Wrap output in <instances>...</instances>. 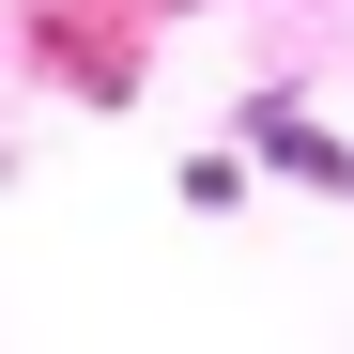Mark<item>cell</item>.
I'll return each instance as SVG.
<instances>
[{
	"instance_id": "cell-1",
	"label": "cell",
	"mask_w": 354,
	"mask_h": 354,
	"mask_svg": "<svg viewBox=\"0 0 354 354\" xmlns=\"http://www.w3.org/2000/svg\"><path fill=\"white\" fill-rule=\"evenodd\" d=\"M262 139H277V169H308V185H354V154L324 124H292V108H262Z\"/></svg>"
}]
</instances>
